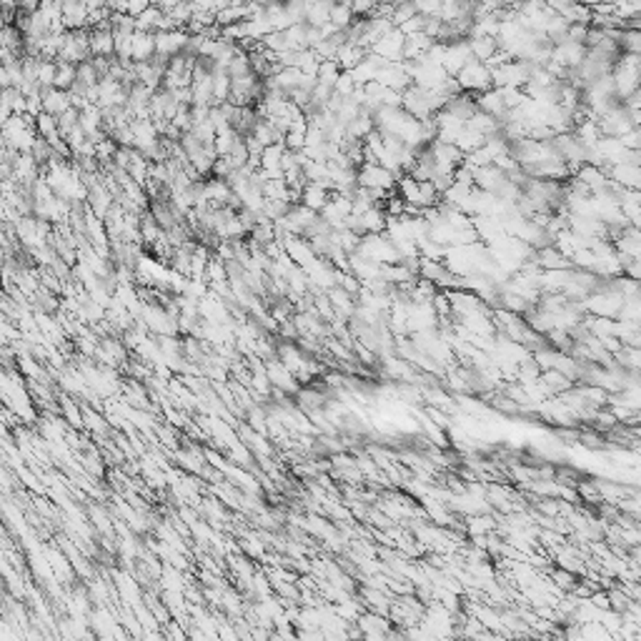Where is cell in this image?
<instances>
[{
	"mask_svg": "<svg viewBox=\"0 0 641 641\" xmlns=\"http://www.w3.org/2000/svg\"><path fill=\"white\" fill-rule=\"evenodd\" d=\"M458 88L463 93H471V96H481V93L491 91L493 88V76H491V68L486 63H478L471 61L461 73L456 76Z\"/></svg>",
	"mask_w": 641,
	"mask_h": 641,
	"instance_id": "obj_1",
	"label": "cell"
},
{
	"mask_svg": "<svg viewBox=\"0 0 641 641\" xmlns=\"http://www.w3.org/2000/svg\"><path fill=\"white\" fill-rule=\"evenodd\" d=\"M394 185H399V180H396V173H391V170L384 168V165H379V163H364L359 168V188L384 190V193H389V190H394Z\"/></svg>",
	"mask_w": 641,
	"mask_h": 641,
	"instance_id": "obj_2",
	"label": "cell"
},
{
	"mask_svg": "<svg viewBox=\"0 0 641 641\" xmlns=\"http://www.w3.org/2000/svg\"><path fill=\"white\" fill-rule=\"evenodd\" d=\"M190 33L185 28H175V31H163L155 33V48H158V56L163 58H175L183 56L190 46Z\"/></svg>",
	"mask_w": 641,
	"mask_h": 641,
	"instance_id": "obj_3",
	"label": "cell"
},
{
	"mask_svg": "<svg viewBox=\"0 0 641 641\" xmlns=\"http://www.w3.org/2000/svg\"><path fill=\"white\" fill-rule=\"evenodd\" d=\"M91 53L93 58H116V36L111 28L91 31Z\"/></svg>",
	"mask_w": 641,
	"mask_h": 641,
	"instance_id": "obj_4",
	"label": "cell"
},
{
	"mask_svg": "<svg viewBox=\"0 0 641 641\" xmlns=\"http://www.w3.org/2000/svg\"><path fill=\"white\" fill-rule=\"evenodd\" d=\"M71 108H73L71 93L58 91V88H51V91L43 93V113L53 116V118H61V116Z\"/></svg>",
	"mask_w": 641,
	"mask_h": 641,
	"instance_id": "obj_5",
	"label": "cell"
},
{
	"mask_svg": "<svg viewBox=\"0 0 641 641\" xmlns=\"http://www.w3.org/2000/svg\"><path fill=\"white\" fill-rule=\"evenodd\" d=\"M158 56V48H155V36L153 33H140L135 31L133 36V51H130V61L133 63H148Z\"/></svg>",
	"mask_w": 641,
	"mask_h": 641,
	"instance_id": "obj_6",
	"label": "cell"
},
{
	"mask_svg": "<svg viewBox=\"0 0 641 641\" xmlns=\"http://www.w3.org/2000/svg\"><path fill=\"white\" fill-rule=\"evenodd\" d=\"M331 190L326 188V185L321 183H306V188H303L301 193V205H306V208L316 210V213H321V210L326 208V203L331 200Z\"/></svg>",
	"mask_w": 641,
	"mask_h": 641,
	"instance_id": "obj_7",
	"label": "cell"
},
{
	"mask_svg": "<svg viewBox=\"0 0 641 641\" xmlns=\"http://www.w3.org/2000/svg\"><path fill=\"white\" fill-rule=\"evenodd\" d=\"M36 130L41 138H46L48 143L53 145V148H58V145L63 143V135H61V128H58V118H53V116L48 113H41L36 118Z\"/></svg>",
	"mask_w": 641,
	"mask_h": 641,
	"instance_id": "obj_8",
	"label": "cell"
},
{
	"mask_svg": "<svg viewBox=\"0 0 641 641\" xmlns=\"http://www.w3.org/2000/svg\"><path fill=\"white\" fill-rule=\"evenodd\" d=\"M331 11H334V3H306V26L321 31L331 23Z\"/></svg>",
	"mask_w": 641,
	"mask_h": 641,
	"instance_id": "obj_9",
	"label": "cell"
},
{
	"mask_svg": "<svg viewBox=\"0 0 641 641\" xmlns=\"http://www.w3.org/2000/svg\"><path fill=\"white\" fill-rule=\"evenodd\" d=\"M76 86H78V66H71V63H61V61H58L56 88H58V91L71 93Z\"/></svg>",
	"mask_w": 641,
	"mask_h": 641,
	"instance_id": "obj_10",
	"label": "cell"
},
{
	"mask_svg": "<svg viewBox=\"0 0 641 641\" xmlns=\"http://www.w3.org/2000/svg\"><path fill=\"white\" fill-rule=\"evenodd\" d=\"M331 23H334L339 31H349L351 26L356 23V16H354V8L351 6H339V3H334V11H331Z\"/></svg>",
	"mask_w": 641,
	"mask_h": 641,
	"instance_id": "obj_11",
	"label": "cell"
},
{
	"mask_svg": "<svg viewBox=\"0 0 641 641\" xmlns=\"http://www.w3.org/2000/svg\"><path fill=\"white\" fill-rule=\"evenodd\" d=\"M56 76H58V63L56 61H41V71H38V88L43 93L56 88Z\"/></svg>",
	"mask_w": 641,
	"mask_h": 641,
	"instance_id": "obj_12",
	"label": "cell"
}]
</instances>
